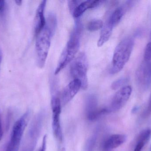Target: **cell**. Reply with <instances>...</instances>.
Returning <instances> with one entry per match:
<instances>
[{
  "label": "cell",
  "mask_w": 151,
  "mask_h": 151,
  "mask_svg": "<svg viewBox=\"0 0 151 151\" xmlns=\"http://www.w3.org/2000/svg\"><path fill=\"white\" fill-rule=\"evenodd\" d=\"M82 1H68V7H69V10L72 14L73 13L75 9Z\"/></svg>",
  "instance_id": "22"
},
{
  "label": "cell",
  "mask_w": 151,
  "mask_h": 151,
  "mask_svg": "<svg viewBox=\"0 0 151 151\" xmlns=\"http://www.w3.org/2000/svg\"><path fill=\"white\" fill-rule=\"evenodd\" d=\"M65 151V150L64 149H63V150H61V151Z\"/></svg>",
  "instance_id": "33"
},
{
  "label": "cell",
  "mask_w": 151,
  "mask_h": 151,
  "mask_svg": "<svg viewBox=\"0 0 151 151\" xmlns=\"http://www.w3.org/2000/svg\"><path fill=\"white\" fill-rule=\"evenodd\" d=\"M104 23L100 20H93L89 22L87 25V29L90 32L97 31L103 28Z\"/></svg>",
  "instance_id": "17"
},
{
  "label": "cell",
  "mask_w": 151,
  "mask_h": 151,
  "mask_svg": "<svg viewBox=\"0 0 151 151\" xmlns=\"http://www.w3.org/2000/svg\"><path fill=\"white\" fill-rule=\"evenodd\" d=\"M105 2V1H93L92 2V4H91V9H93V8H96L98 7L99 5H101L103 4Z\"/></svg>",
  "instance_id": "25"
},
{
  "label": "cell",
  "mask_w": 151,
  "mask_h": 151,
  "mask_svg": "<svg viewBox=\"0 0 151 151\" xmlns=\"http://www.w3.org/2000/svg\"><path fill=\"white\" fill-rule=\"evenodd\" d=\"M150 39L151 42V30L150 32Z\"/></svg>",
  "instance_id": "32"
},
{
  "label": "cell",
  "mask_w": 151,
  "mask_h": 151,
  "mask_svg": "<svg viewBox=\"0 0 151 151\" xmlns=\"http://www.w3.org/2000/svg\"><path fill=\"white\" fill-rule=\"evenodd\" d=\"M47 148V136H44L42 140L41 147L38 151H46Z\"/></svg>",
  "instance_id": "24"
},
{
  "label": "cell",
  "mask_w": 151,
  "mask_h": 151,
  "mask_svg": "<svg viewBox=\"0 0 151 151\" xmlns=\"http://www.w3.org/2000/svg\"><path fill=\"white\" fill-rule=\"evenodd\" d=\"M92 0L83 1L75 9L73 13V17L77 19L81 17L86 11L88 9H91V4L93 2Z\"/></svg>",
  "instance_id": "16"
},
{
  "label": "cell",
  "mask_w": 151,
  "mask_h": 151,
  "mask_svg": "<svg viewBox=\"0 0 151 151\" xmlns=\"http://www.w3.org/2000/svg\"><path fill=\"white\" fill-rule=\"evenodd\" d=\"M81 83L78 80L73 79L65 88L62 93V99L63 104L70 101L76 95L80 88Z\"/></svg>",
  "instance_id": "11"
},
{
  "label": "cell",
  "mask_w": 151,
  "mask_h": 151,
  "mask_svg": "<svg viewBox=\"0 0 151 151\" xmlns=\"http://www.w3.org/2000/svg\"><path fill=\"white\" fill-rule=\"evenodd\" d=\"M114 27L108 21L104 25L101 30L100 37L98 41V47H101L110 39Z\"/></svg>",
  "instance_id": "15"
},
{
  "label": "cell",
  "mask_w": 151,
  "mask_h": 151,
  "mask_svg": "<svg viewBox=\"0 0 151 151\" xmlns=\"http://www.w3.org/2000/svg\"><path fill=\"white\" fill-rule=\"evenodd\" d=\"M2 60V52L0 50V66H1V62Z\"/></svg>",
  "instance_id": "31"
},
{
  "label": "cell",
  "mask_w": 151,
  "mask_h": 151,
  "mask_svg": "<svg viewBox=\"0 0 151 151\" xmlns=\"http://www.w3.org/2000/svg\"><path fill=\"white\" fill-rule=\"evenodd\" d=\"M46 1H42L38 6L34 20V31L36 35L43 29L46 25V21L44 16V11Z\"/></svg>",
  "instance_id": "13"
},
{
  "label": "cell",
  "mask_w": 151,
  "mask_h": 151,
  "mask_svg": "<svg viewBox=\"0 0 151 151\" xmlns=\"http://www.w3.org/2000/svg\"><path fill=\"white\" fill-rule=\"evenodd\" d=\"M15 2L16 4L19 5V6H20L22 4V1H21V0H16V1H15Z\"/></svg>",
  "instance_id": "29"
},
{
  "label": "cell",
  "mask_w": 151,
  "mask_h": 151,
  "mask_svg": "<svg viewBox=\"0 0 151 151\" xmlns=\"http://www.w3.org/2000/svg\"><path fill=\"white\" fill-rule=\"evenodd\" d=\"M132 92L130 86H124L120 89L112 99L110 108H108L109 112L117 111L122 109L128 101Z\"/></svg>",
  "instance_id": "10"
},
{
  "label": "cell",
  "mask_w": 151,
  "mask_h": 151,
  "mask_svg": "<svg viewBox=\"0 0 151 151\" xmlns=\"http://www.w3.org/2000/svg\"><path fill=\"white\" fill-rule=\"evenodd\" d=\"M53 34L47 26L37 35L35 50L37 64L40 68L44 67L50 48Z\"/></svg>",
  "instance_id": "3"
},
{
  "label": "cell",
  "mask_w": 151,
  "mask_h": 151,
  "mask_svg": "<svg viewBox=\"0 0 151 151\" xmlns=\"http://www.w3.org/2000/svg\"><path fill=\"white\" fill-rule=\"evenodd\" d=\"M3 132L2 128L1 121V116H0V141L1 140L3 137Z\"/></svg>",
  "instance_id": "28"
},
{
  "label": "cell",
  "mask_w": 151,
  "mask_h": 151,
  "mask_svg": "<svg viewBox=\"0 0 151 151\" xmlns=\"http://www.w3.org/2000/svg\"><path fill=\"white\" fill-rule=\"evenodd\" d=\"M134 5L132 1H127L124 4L114 10L107 21L113 27L116 26L120 22L127 11L132 8Z\"/></svg>",
  "instance_id": "12"
},
{
  "label": "cell",
  "mask_w": 151,
  "mask_h": 151,
  "mask_svg": "<svg viewBox=\"0 0 151 151\" xmlns=\"http://www.w3.org/2000/svg\"><path fill=\"white\" fill-rule=\"evenodd\" d=\"M144 146L145 144L142 143H137L134 151H142V149Z\"/></svg>",
  "instance_id": "27"
},
{
  "label": "cell",
  "mask_w": 151,
  "mask_h": 151,
  "mask_svg": "<svg viewBox=\"0 0 151 151\" xmlns=\"http://www.w3.org/2000/svg\"><path fill=\"white\" fill-rule=\"evenodd\" d=\"M82 31L81 23L77 20L74 30L72 33L70 39L59 59V62L55 72V74H58L75 57L80 47V39Z\"/></svg>",
  "instance_id": "1"
},
{
  "label": "cell",
  "mask_w": 151,
  "mask_h": 151,
  "mask_svg": "<svg viewBox=\"0 0 151 151\" xmlns=\"http://www.w3.org/2000/svg\"><path fill=\"white\" fill-rule=\"evenodd\" d=\"M144 60L150 61L151 60V42L146 45L145 51Z\"/></svg>",
  "instance_id": "21"
},
{
  "label": "cell",
  "mask_w": 151,
  "mask_h": 151,
  "mask_svg": "<svg viewBox=\"0 0 151 151\" xmlns=\"http://www.w3.org/2000/svg\"><path fill=\"white\" fill-rule=\"evenodd\" d=\"M134 43L132 37H127L123 39L117 45L113 56L111 74H116L124 68L130 58Z\"/></svg>",
  "instance_id": "2"
},
{
  "label": "cell",
  "mask_w": 151,
  "mask_h": 151,
  "mask_svg": "<svg viewBox=\"0 0 151 151\" xmlns=\"http://www.w3.org/2000/svg\"><path fill=\"white\" fill-rule=\"evenodd\" d=\"M135 79L138 88L147 90L151 84V60L145 61L141 64L135 73Z\"/></svg>",
  "instance_id": "7"
},
{
  "label": "cell",
  "mask_w": 151,
  "mask_h": 151,
  "mask_svg": "<svg viewBox=\"0 0 151 151\" xmlns=\"http://www.w3.org/2000/svg\"><path fill=\"white\" fill-rule=\"evenodd\" d=\"M126 140L127 136L125 135L117 134L110 136L104 142L103 151H111L122 145Z\"/></svg>",
  "instance_id": "14"
},
{
  "label": "cell",
  "mask_w": 151,
  "mask_h": 151,
  "mask_svg": "<svg viewBox=\"0 0 151 151\" xmlns=\"http://www.w3.org/2000/svg\"><path fill=\"white\" fill-rule=\"evenodd\" d=\"M88 68L87 57L83 53L80 54L71 65V75L73 79L78 80L81 82L83 89H86L88 87Z\"/></svg>",
  "instance_id": "5"
},
{
  "label": "cell",
  "mask_w": 151,
  "mask_h": 151,
  "mask_svg": "<svg viewBox=\"0 0 151 151\" xmlns=\"http://www.w3.org/2000/svg\"><path fill=\"white\" fill-rule=\"evenodd\" d=\"M52 111V129L55 137L59 141L63 140V133L60 123L61 101L56 96L52 98L51 101Z\"/></svg>",
  "instance_id": "9"
},
{
  "label": "cell",
  "mask_w": 151,
  "mask_h": 151,
  "mask_svg": "<svg viewBox=\"0 0 151 151\" xmlns=\"http://www.w3.org/2000/svg\"><path fill=\"white\" fill-rule=\"evenodd\" d=\"M41 112L35 118L29 127L22 151H33L42 127L44 114Z\"/></svg>",
  "instance_id": "6"
},
{
  "label": "cell",
  "mask_w": 151,
  "mask_h": 151,
  "mask_svg": "<svg viewBox=\"0 0 151 151\" xmlns=\"http://www.w3.org/2000/svg\"><path fill=\"white\" fill-rule=\"evenodd\" d=\"M150 151H151V148L150 150Z\"/></svg>",
  "instance_id": "34"
},
{
  "label": "cell",
  "mask_w": 151,
  "mask_h": 151,
  "mask_svg": "<svg viewBox=\"0 0 151 151\" xmlns=\"http://www.w3.org/2000/svg\"><path fill=\"white\" fill-rule=\"evenodd\" d=\"M85 113L89 120H96L101 116L109 112L108 108H99L97 98L94 95H90L86 98L85 103Z\"/></svg>",
  "instance_id": "8"
},
{
  "label": "cell",
  "mask_w": 151,
  "mask_h": 151,
  "mask_svg": "<svg viewBox=\"0 0 151 151\" xmlns=\"http://www.w3.org/2000/svg\"><path fill=\"white\" fill-rule=\"evenodd\" d=\"M5 10V1H0V15H2L4 13Z\"/></svg>",
  "instance_id": "26"
},
{
  "label": "cell",
  "mask_w": 151,
  "mask_h": 151,
  "mask_svg": "<svg viewBox=\"0 0 151 151\" xmlns=\"http://www.w3.org/2000/svg\"><path fill=\"white\" fill-rule=\"evenodd\" d=\"M128 80L127 78H122L119 79L112 84L111 88L114 90L118 89L125 85Z\"/></svg>",
  "instance_id": "20"
},
{
  "label": "cell",
  "mask_w": 151,
  "mask_h": 151,
  "mask_svg": "<svg viewBox=\"0 0 151 151\" xmlns=\"http://www.w3.org/2000/svg\"><path fill=\"white\" fill-rule=\"evenodd\" d=\"M151 135V130L150 129H145L143 130L139 134L137 137V143H142L145 145L150 138Z\"/></svg>",
  "instance_id": "18"
},
{
  "label": "cell",
  "mask_w": 151,
  "mask_h": 151,
  "mask_svg": "<svg viewBox=\"0 0 151 151\" xmlns=\"http://www.w3.org/2000/svg\"><path fill=\"white\" fill-rule=\"evenodd\" d=\"M46 25L50 29L52 34L54 35L57 25V20L54 15L50 14L48 17Z\"/></svg>",
  "instance_id": "19"
},
{
  "label": "cell",
  "mask_w": 151,
  "mask_h": 151,
  "mask_svg": "<svg viewBox=\"0 0 151 151\" xmlns=\"http://www.w3.org/2000/svg\"></svg>",
  "instance_id": "35"
},
{
  "label": "cell",
  "mask_w": 151,
  "mask_h": 151,
  "mask_svg": "<svg viewBox=\"0 0 151 151\" xmlns=\"http://www.w3.org/2000/svg\"><path fill=\"white\" fill-rule=\"evenodd\" d=\"M30 116L27 111L17 121L11 134V137L5 151H19L24 131L26 127Z\"/></svg>",
  "instance_id": "4"
},
{
  "label": "cell",
  "mask_w": 151,
  "mask_h": 151,
  "mask_svg": "<svg viewBox=\"0 0 151 151\" xmlns=\"http://www.w3.org/2000/svg\"><path fill=\"white\" fill-rule=\"evenodd\" d=\"M138 109H139V108H138V106H135V107H134V108H133V110H132V112H133V113H135L137 111H138Z\"/></svg>",
  "instance_id": "30"
},
{
  "label": "cell",
  "mask_w": 151,
  "mask_h": 151,
  "mask_svg": "<svg viewBox=\"0 0 151 151\" xmlns=\"http://www.w3.org/2000/svg\"><path fill=\"white\" fill-rule=\"evenodd\" d=\"M151 114V93L148 105L143 113L142 117L144 118H147L150 116Z\"/></svg>",
  "instance_id": "23"
}]
</instances>
